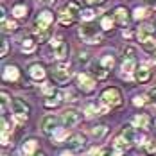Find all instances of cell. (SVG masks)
I'll list each match as a JSON object with an SVG mask.
<instances>
[{"label":"cell","mask_w":156,"mask_h":156,"mask_svg":"<svg viewBox=\"0 0 156 156\" xmlns=\"http://www.w3.org/2000/svg\"><path fill=\"white\" fill-rule=\"evenodd\" d=\"M11 109H13V115H15V120L18 124H23L31 113V106L22 101V99H13L11 101Z\"/></svg>","instance_id":"obj_1"},{"label":"cell","mask_w":156,"mask_h":156,"mask_svg":"<svg viewBox=\"0 0 156 156\" xmlns=\"http://www.w3.org/2000/svg\"><path fill=\"white\" fill-rule=\"evenodd\" d=\"M101 102H102L104 106H108V108H115V106H119V104L122 102V94L119 92V88L109 86V88H106V90L101 94Z\"/></svg>","instance_id":"obj_2"},{"label":"cell","mask_w":156,"mask_h":156,"mask_svg":"<svg viewBox=\"0 0 156 156\" xmlns=\"http://www.w3.org/2000/svg\"><path fill=\"white\" fill-rule=\"evenodd\" d=\"M79 36L86 41V43H101L102 41V34L99 32V29L92 25V23H88V25H83L81 29H79Z\"/></svg>","instance_id":"obj_3"},{"label":"cell","mask_w":156,"mask_h":156,"mask_svg":"<svg viewBox=\"0 0 156 156\" xmlns=\"http://www.w3.org/2000/svg\"><path fill=\"white\" fill-rule=\"evenodd\" d=\"M52 76H54V79H56L58 83H66L68 77H70V65L66 61H59L54 66Z\"/></svg>","instance_id":"obj_4"},{"label":"cell","mask_w":156,"mask_h":156,"mask_svg":"<svg viewBox=\"0 0 156 156\" xmlns=\"http://www.w3.org/2000/svg\"><path fill=\"white\" fill-rule=\"evenodd\" d=\"M59 119L56 117V115H45L43 119H41V131L45 133V135H54L59 127Z\"/></svg>","instance_id":"obj_5"},{"label":"cell","mask_w":156,"mask_h":156,"mask_svg":"<svg viewBox=\"0 0 156 156\" xmlns=\"http://www.w3.org/2000/svg\"><path fill=\"white\" fill-rule=\"evenodd\" d=\"M63 97H65V92H61L59 88H52V92H48L45 95V108H56V106H59L63 101Z\"/></svg>","instance_id":"obj_6"},{"label":"cell","mask_w":156,"mask_h":156,"mask_svg":"<svg viewBox=\"0 0 156 156\" xmlns=\"http://www.w3.org/2000/svg\"><path fill=\"white\" fill-rule=\"evenodd\" d=\"M77 86L84 94H92L95 90V79L88 74H79L77 76Z\"/></svg>","instance_id":"obj_7"},{"label":"cell","mask_w":156,"mask_h":156,"mask_svg":"<svg viewBox=\"0 0 156 156\" xmlns=\"http://www.w3.org/2000/svg\"><path fill=\"white\" fill-rule=\"evenodd\" d=\"M52 20H54V16H52L50 11H41L40 15L36 16V22H34L36 31H47L50 27V23H52Z\"/></svg>","instance_id":"obj_8"},{"label":"cell","mask_w":156,"mask_h":156,"mask_svg":"<svg viewBox=\"0 0 156 156\" xmlns=\"http://www.w3.org/2000/svg\"><path fill=\"white\" fill-rule=\"evenodd\" d=\"M79 120H81V115H79L76 109H66V111H63V115H61L63 127H74Z\"/></svg>","instance_id":"obj_9"},{"label":"cell","mask_w":156,"mask_h":156,"mask_svg":"<svg viewBox=\"0 0 156 156\" xmlns=\"http://www.w3.org/2000/svg\"><path fill=\"white\" fill-rule=\"evenodd\" d=\"M84 144H86V138H84V135H81V133H76V135H72V136H68V138H66L68 151H77V149H83V147H84Z\"/></svg>","instance_id":"obj_10"},{"label":"cell","mask_w":156,"mask_h":156,"mask_svg":"<svg viewBox=\"0 0 156 156\" xmlns=\"http://www.w3.org/2000/svg\"><path fill=\"white\" fill-rule=\"evenodd\" d=\"M68 52H70V48H68V45L66 43H61L59 47L52 48L50 52H48L47 59H59V61H63L66 56H68Z\"/></svg>","instance_id":"obj_11"},{"label":"cell","mask_w":156,"mask_h":156,"mask_svg":"<svg viewBox=\"0 0 156 156\" xmlns=\"http://www.w3.org/2000/svg\"><path fill=\"white\" fill-rule=\"evenodd\" d=\"M36 151H38V142L34 140V138L25 140L22 144V147H20V154L22 156H34Z\"/></svg>","instance_id":"obj_12"},{"label":"cell","mask_w":156,"mask_h":156,"mask_svg":"<svg viewBox=\"0 0 156 156\" xmlns=\"http://www.w3.org/2000/svg\"><path fill=\"white\" fill-rule=\"evenodd\" d=\"M2 77H4V81H18V77H20L18 66L16 65H5L2 70Z\"/></svg>","instance_id":"obj_13"},{"label":"cell","mask_w":156,"mask_h":156,"mask_svg":"<svg viewBox=\"0 0 156 156\" xmlns=\"http://www.w3.org/2000/svg\"><path fill=\"white\" fill-rule=\"evenodd\" d=\"M135 70H136V61L126 59L124 65H122V70H120V77H122V79L135 77Z\"/></svg>","instance_id":"obj_14"},{"label":"cell","mask_w":156,"mask_h":156,"mask_svg":"<svg viewBox=\"0 0 156 156\" xmlns=\"http://www.w3.org/2000/svg\"><path fill=\"white\" fill-rule=\"evenodd\" d=\"M154 36V25H151V23H144L140 25V29H138V41H147L149 38H153Z\"/></svg>","instance_id":"obj_15"},{"label":"cell","mask_w":156,"mask_h":156,"mask_svg":"<svg viewBox=\"0 0 156 156\" xmlns=\"http://www.w3.org/2000/svg\"><path fill=\"white\" fill-rule=\"evenodd\" d=\"M90 72H92V76L97 77V79H106L108 77V74H109V70L108 68H104V66L101 65V61L92 63V65H90Z\"/></svg>","instance_id":"obj_16"},{"label":"cell","mask_w":156,"mask_h":156,"mask_svg":"<svg viewBox=\"0 0 156 156\" xmlns=\"http://www.w3.org/2000/svg\"><path fill=\"white\" fill-rule=\"evenodd\" d=\"M29 76H31L34 81H43L45 79V68L40 65V63H34L29 66Z\"/></svg>","instance_id":"obj_17"},{"label":"cell","mask_w":156,"mask_h":156,"mask_svg":"<svg viewBox=\"0 0 156 156\" xmlns=\"http://www.w3.org/2000/svg\"><path fill=\"white\" fill-rule=\"evenodd\" d=\"M113 20H115L117 23H120V25H126V23L129 22L127 9H126V7H117V9L113 11Z\"/></svg>","instance_id":"obj_18"},{"label":"cell","mask_w":156,"mask_h":156,"mask_svg":"<svg viewBox=\"0 0 156 156\" xmlns=\"http://www.w3.org/2000/svg\"><path fill=\"white\" fill-rule=\"evenodd\" d=\"M135 79H136L138 83H147V81L151 79V70H149L145 65L138 66V68L135 70Z\"/></svg>","instance_id":"obj_19"},{"label":"cell","mask_w":156,"mask_h":156,"mask_svg":"<svg viewBox=\"0 0 156 156\" xmlns=\"http://www.w3.org/2000/svg\"><path fill=\"white\" fill-rule=\"evenodd\" d=\"M27 11H29V7H27L25 2H16L15 5H13V9H11V13H13L15 18H25Z\"/></svg>","instance_id":"obj_20"},{"label":"cell","mask_w":156,"mask_h":156,"mask_svg":"<svg viewBox=\"0 0 156 156\" xmlns=\"http://www.w3.org/2000/svg\"><path fill=\"white\" fill-rule=\"evenodd\" d=\"M63 11H66L68 15H72L74 18H77V16L83 13V11H81V5H79L77 2H74V0H72V2H66L65 7H63Z\"/></svg>","instance_id":"obj_21"},{"label":"cell","mask_w":156,"mask_h":156,"mask_svg":"<svg viewBox=\"0 0 156 156\" xmlns=\"http://www.w3.org/2000/svg\"><path fill=\"white\" fill-rule=\"evenodd\" d=\"M120 136H122V138H124L127 144H131V142L136 138V133H135V126H129V124L124 126V127H122V135H120Z\"/></svg>","instance_id":"obj_22"},{"label":"cell","mask_w":156,"mask_h":156,"mask_svg":"<svg viewBox=\"0 0 156 156\" xmlns=\"http://www.w3.org/2000/svg\"><path fill=\"white\" fill-rule=\"evenodd\" d=\"M122 56H124V59L135 61L136 56H138V48L135 47V45H126V47H122Z\"/></svg>","instance_id":"obj_23"},{"label":"cell","mask_w":156,"mask_h":156,"mask_svg":"<svg viewBox=\"0 0 156 156\" xmlns=\"http://www.w3.org/2000/svg\"><path fill=\"white\" fill-rule=\"evenodd\" d=\"M20 47H22V50L25 52V54H31V52H34L36 50V41L32 40V38H23L22 40V43H20Z\"/></svg>","instance_id":"obj_24"},{"label":"cell","mask_w":156,"mask_h":156,"mask_svg":"<svg viewBox=\"0 0 156 156\" xmlns=\"http://www.w3.org/2000/svg\"><path fill=\"white\" fill-rule=\"evenodd\" d=\"M133 126H135V127H140V129L147 127V126H149V117H147L145 113H140V115H136V117L133 119Z\"/></svg>","instance_id":"obj_25"},{"label":"cell","mask_w":156,"mask_h":156,"mask_svg":"<svg viewBox=\"0 0 156 156\" xmlns=\"http://www.w3.org/2000/svg\"><path fill=\"white\" fill-rule=\"evenodd\" d=\"M74 22H76V18H74L72 15H68L66 11H63V9H61V13H59V23L65 25V27H68V25H72Z\"/></svg>","instance_id":"obj_26"},{"label":"cell","mask_w":156,"mask_h":156,"mask_svg":"<svg viewBox=\"0 0 156 156\" xmlns=\"http://www.w3.org/2000/svg\"><path fill=\"white\" fill-rule=\"evenodd\" d=\"M127 145H129V144H127L122 136H117L115 142H113V149H115L117 153H124L126 149H127Z\"/></svg>","instance_id":"obj_27"},{"label":"cell","mask_w":156,"mask_h":156,"mask_svg":"<svg viewBox=\"0 0 156 156\" xmlns=\"http://www.w3.org/2000/svg\"><path fill=\"white\" fill-rule=\"evenodd\" d=\"M106 131H108V127H106V126L99 124V126H95V127H92V131H90V133H92V136H94V138H102V136L106 135Z\"/></svg>","instance_id":"obj_28"},{"label":"cell","mask_w":156,"mask_h":156,"mask_svg":"<svg viewBox=\"0 0 156 156\" xmlns=\"http://www.w3.org/2000/svg\"><path fill=\"white\" fill-rule=\"evenodd\" d=\"M99 61H101V65H102L104 68L111 70V68H113V65H115V58H113L111 54H104V56H102V58H101Z\"/></svg>","instance_id":"obj_29"},{"label":"cell","mask_w":156,"mask_h":156,"mask_svg":"<svg viewBox=\"0 0 156 156\" xmlns=\"http://www.w3.org/2000/svg\"><path fill=\"white\" fill-rule=\"evenodd\" d=\"M95 115H99V106L97 104H86L84 106V117L86 119H92Z\"/></svg>","instance_id":"obj_30"},{"label":"cell","mask_w":156,"mask_h":156,"mask_svg":"<svg viewBox=\"0 0 156 156\" xmlns=\"http://www.w3.org/2000/svg\"><path fill=\"white\" fill-rule=\"evenodd\" d=\"M52 138H54L56 144H59V142H63V140L66 142V138H68V136H66V127H59V129L52 135Z\"/></svg>","instance_id":"obj_31"},{"label":"cell","mask_w":156,"mask_h":156,"mask_svg":"<svg viewBox=\"0 0 156 156\" xmlns=\"http://www.w3.org/2000/svg\"><path fill=\"white\" fill-rule=\"evenodd\" d=\"M113 25H115V20H113V16H102V20H101V27H102L104 31L113 29Z\"/></svg>","instance_id":"obj_32"},{"label":"cell","mask_w":156,"mask_h":156,"mask_svg":"<svg viewBox=\"0 0 156 156\" xmlns=\"http://www.w3.org/2000/svg\"><path fill=\"white\" fill-rule=\"evenodd\" d=\"M92 156H115V151H111L109 147H102V149L92 151Z\"/></svg>","instance_id":"obj_33"},{"label":"cell","mask_w":156,"mask_h":156,"mask_svg":"<svg viewBox=\"0 0 156 156\" xmlns=\"http://www.w3.org/2000/svg\"><path fill=\"white\" fill-rule=\"evenodd\" d=\"M145 16H149V9H147V7H136L135 13H133V18H135V20H142V18H145Z\"/></svg>","instance_id":"obj_34"},{"label":"cell","mask_w":156,"mask_h":156,"mask_svg":"<svg viewBox=\"0 0 156 156\" xmlns=\"http://www.w3.org/2000/svg\"><path fill=\"white\" fill-rule=\"evenodd\" d=\"M15 29H16V23H15V22H9V20L4 16V18H2V31L7 32V31H15Z\"/></svg>","instance_id":"obj_35"},{"label":"cell","mask_w":156,"mask_h":156,"mask_svg":"<svg viewBox=\"0 0 156 156\" xmlns=\"http://www.w3.org/2000/svg\"><path fill=\"white\" fill-rule=\"evenodd\" d=\"M48 38H50V31H36V40L41 43V41H47Z\"/></svg>","instance_id":"obj_36"},{"label":"cell","mask_w":156,"mask_h":156,"mask_svg":"<svg viewBox=\"0 0 156 156\" xmlns=\"http://www.w3.org/2000/svg\"><path fill=\"white\" fill-rule=\"evenodd\" d=\"M142 45L147 48V50H151V52H156V38H154V36H153V38H149V40H147V41H144Z\"/></svg>","instance_id":"obj_37"},{"label":"cell","mask_w":156,"mask_h":156,"mask_svg":"<svg viewBox=\"0 0 156 156\" xmlns=\"http://www.w3.org/2000/svg\"><path fill=\"white\" fill-rule=\"evenodd\" d=\"M145 99H147V102H149L151 106H154V108H156V88L149 90V92H147V95H145Z\"/></svg>","instance_id":"obj_38"},{"label":"cell","mask_w":156,"mask_h":156,"mask_svg":"<svg viewBox=\"0 0 156 156\" xmlns=\"http://www.w3.org/2000/svg\"><path fill=\"white\" fill-rule=\"evenodd\" d=\"M95 15H97V13H95L94 9H84V11L81 13V16H83V20H86V22L94 20V18H95Z\"/></svg>","instance_id":"obj_39"},{"label":"cell","mask_w":156,"mask_h":156,"mask_svg":"<svg viewBox=\"0 0 156 156\" xmlns=\"http://www.w3.org/2000/svg\"><path fill=\"white\" fill-rule=\"evenodd\" d=\"M135 140H136V144H138V145H144V147H145V145H147V136H145V133H144V131H140V133H136V138H135Z\"/></svg>","instance_id":"obj_40"},{"label":"cell","mask_w":156,"mask_h":156,"mask_svg":"<svg viewBox=\"0 0 156 156\" xmlns=\"http://www.w3.org/2000/svg\"><path fill=\"white\" fill-rule=\"evenodd\" d=\"M145 153H147V154H154L156 153V144L153 140L147 142V145H145Z\"/></svg>","instance_id":"obj_41"},{"label":"cell","mask_w":156,"mask_h":156,"mask_svg":"<svg viewBox=\"0 0 156 156\" xmlns=\"http://www.w3.org/2000/svg\"><path fill=\"white\" fill-rule=\"evenodd\" d=\"M133 104H135V106H144V104H145V97H144V95H136V97L133 99Z\"/></svg>","instance_id":"obj_42"},{"label":"cell","mask_w":156,"mask_h":156,"mask_svg":"<svg viewBox=\"0 0 156 156\" xmlns=\"http://www.w3.org/2000/svg\"><path fill=\"white\" fill-rule=\"evenodd\" d=\"M7 50H9L7 41H5V40H2V50H0V56H2V58H5V56H7Z\"/></svg>","instance_id":"obj_43"},{"label":"cell","mask_w":156,"mask_h":156,"mask_svg":"<svg viewBox=\"0 0 156 156\" xmlns=\"http://www.w3.org/2000/svg\"><path fill=\"white\" fill-rule=\"evenodd\" d=\"M88 61H90L88 54H86V52H81V54H79V63H84V65H86Z\"/></svg>","instance_id":"obj_44"},{"label":"cell","mask_w":156,"mask_h":156,"mask_svg":"<svg viewBox=\"0 0 156 156\" xmlns=\"http://www.w3.org/2000/svg\"><path fill=\"white\" fill-rule=\"evenodd\" d=\"M144 4H145L149 9H156V0H144Z\"/></svg>","instance_id":"obj_45"},{"label":"cell","mask_w":156,"mask_h":156,"mask_svg":"<svg viewBox=\"0 0 156 156\" xmlns=\"http://www.w3.org/2000/svg\"><path fill=\"white\" fill-rule=\"evenodd\" d=\"M108 111H109L108 106H104V104H101V106H99V115H106Z\"/></svg>","instance_id":"obj_46"},{"label":"cell","mask_w":156,"mask_h":156,"mask_svg":"<svg viewBox=\"0 0 156 156\" xmlns=\"http://www.w3.org/2000/svg\"><path fill=\"white\" fill-rule=\"evenodd\" d=\"M86 2H88V4H92V5H94V4H102V2H104V0H86Z\"/></svg>","instance_id":"obj_47"},{"label":"cell","mask_w":156,"mask_h":156,"mask_svg":"<svg viewBox=\"0 0 156 156\" xmlns=\"http://www.w3.org/2000/svg\"><path fill=\"white\" fill-rule=\"evenodd\" d=\"M40 2H41V4H45V5H50V4H54L56 0H40Z\"/></svg>","instance_id":"obj_48"},{"label":"cell","mask_w":156,"mask_h":156,"mask_svg":"<svg viewBox=\"0 0 156 156\" xmlns=\"http://www.w3.org/2000/svg\"><path fill=\"white\" fill-rule=\"evenodd\" d=\"M59 156H74V154H72V151H63Z\"/></svg>","instance_id":"obj_49"},{"label":"cell","mask_w":156,"mask_h":156,"mask_svg":"<svg viewBox=\"0 0 156 156\" xmlns=\"http://www.w3.org/2000/svg\"><path fill=\"white\" fill-rule=\"evenodd\" d=\"M34 156H45V154H43V153H36Z\"/></svg>","instance_id":"obj_50"},{"label":"cell","mask_w":156,"mask_h":156,"mask_svg":"<svg viewBox=\"0 0 156 156\" xmlns=\"http://www.w3.org/2000/svg\"><path fill=\"white\" fill-rule=\"evenodd\" d=\"M154 63H156V52H154Z\"/></svg>","instance_id":"obj_51"}]
</instances>
